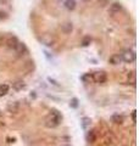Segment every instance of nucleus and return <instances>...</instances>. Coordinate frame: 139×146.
Masks as SVG:
<instances>
[{
	"label": "nucleus",
	"instance_id": "nucleus-1",
	"mask_svg": "<svg viewBox=\"0 0 139 146\" xmlns=\"http://www.w3.org/2000/svg\"><path fill=\"white\" fill-rule=\"evenodd\" d=\"M61 119H62V116L60 115V112L54 111V112L50 113L48 117H46L45 125L48 128H55V127H57L60 123H61Z\"/></svg>",
	"mask_w": 139,
	"mask_h": 146
},
{
	"label": "nucleus",
	"instance_id": "nucleus-2",
	"mask_svg": "<svg viewBox=\"0 0 139 146\" xmlns=\"http://www.w3.org/2000/svg\"><path fill=\"white\" fill-rule=\"evenodd\" d=\"M121 58H122V61H124L126 63H132L136 61V52H134L133 50H126V51L122 52Z\"/></svg>",
	"mask_w": 139,
	"mask_h": 146
},
{
	"label": "nucleus",
	"instance_id": "nucleus-3",
	"mask_svg": "<svg viewBox=\"0 0 139 146\" xmlns=\"http://www.w3.org/2000/svg\"><path fill=\"white\" fill-rule=\"evenodd\" d=\"M92 79L95 82V83L98 84H103L106 82V79H108V77H106V73L105 72H95L94 74L92 76Z\"/></svg>",
	"mask_w": 139,
	"mask_h": 146
},
{
	"label": "nucleus",
	"instance_id": "nucleus-4",
	"mask_svg": "<svg viewBox=\"0 0 139 146\" xmlns=\"http://www.w3.org/2000/svg\"><path fill=\"white\" fill-rule=\"evenodd\" d=\"M5 44H6V46H7V48L15 49V48H16V45L18 44V40H17L16 36H9V38L6 39Z\"/></svg>",
	"mask_w": 139,
	"mask_h": 146
},
{
	"label": "nucleus",
	"instance_id": "nucleus-5",
	"mask_svg": "<svg viewBox=\"0 0 139 146\" xmlns=\"http://www.w3.org/2000/svg\"><path fill=\"white\" fill-rule=\"evenodd\" d=\"M15 50H16V52L18 54V55H23V54H26L27 52V46L23 43H20L18 42V44L16 45V48H15Z\"/></svg>",
	"mask_w": 139,
	"mask_h": 146
},
{
	"label": "nucleus",
	"instance_id": "nucleus-6",
	"mask_svg": "<svg viewBox=\"0 0 139 146\" xmlns=\"http://www.w3.org/2000/svg\"><path fill=\"white\" fill-rule=\"evenodd\" d=\"M72 29H73V26H72V23H70V22H66V23H63L61 26V31L65 34H70L72 32Z\"/></svg>",
	"mask_w": 139,
	"mask_h": 146
},
{
	"label": "nucleus",
	"instance_id": "nucleus-7",
	"mask_svg": "<svg viewBox=\"0 0 139 146\" xmlns=\"http://www.w3.org/2000/svg\"><path fill=\"white\" fill-rule=\"evenodd\" d=\"M122 58L120 55H112V56H110L109 58V62L111 63V65H118V63H121Z\"/></svg>",
	"mask_w": 139,
	"mask_h": 146
},
{
	"label": "nucleus",
	"instance_id": "nucleus-8",
	"mask_svg": "<svg viewBox=\"0 0 139 146\" xmlns=\"http://www.w3.org/2000/svg\"><path fill=\"white\" fill-rule=\"evenodd\" d=\"M121 4L120 3H114L112 5H110V13H116V12H120L121 11Z\"/></svg>",
	"mask_w": 139,
	"mask_h": 146
},
{
	"label": "nucleus",
	"instance_id": "nucleus-9",
	"mask_svg": "<svg viewBox=\"0 0 139 146\" xmlns=\"http://www.w3.org/2000/svg\"><path fill=\"white\" fill-rule=\"evenodd\" d=\"M18 110H20V104H18V102H12V104H10L7 106V111L9 112L16 113V112H18Z\"/></svg>",
	"mask_w": 139,
	"mask_h": 146
},
{
	"label": "nucleus",
	"instance_id": "nucleus-10",
	"mask_svg": "<svg viewBox=\"0 0 139 146\" xmlns=\"http://www.w3.org/2000/svg\"><path fill=\"white\" fill-rule=\"evenodd\" d=\"M65 6H66V9L70 11L75 10L76 9V0H66V1H65Z\"/></svg>",
	"mask_w": 139,
	"mask_h": 146
},
{
	"label": "nucleus",
	"instance_id": "nucleus-11",
	"mask_svg": "<svg viewBox=\"0 0 139 146\" xmlns=\"http://www.w3.org/2000/svg\"><path fill=\"white\" fill-rule=\"evenodd\" d=\"M87 140H88V143H95V140H96V133H95V130L88 131Z\"/></svg>",
	"mask_w": 139,
	"mask_h": 146
},
{
	"label": "nucleus",
	"instance_id": "nucleus-12",
	"mask_svg": "<svg viewBox=\"0 0 139 146\" xmlns=\"http://www.w3.org/2000/svg\"><path fill=\"white\" fill-rule=\"evenodd\" d=\"M25 83L23 82H21V80H18V82H16V83H13V89L15 90H17V91H20V90H22L23 88H25Z\"/></svg>",
	"mask_w": 139,
	"mask_h": 146
},
{
	"label": "nucleus",
	"instance_id": "nucleus-13",
	"mask_svg": "<svg viewBox=\"0 0 139 146\" xmlns=\"http://www.w3.org/2000/svg\"><path fill=\"white\" fill-rule=\"evenodd\" d=\"M7 91H9V85L7 84H1V85H0V96L6 95Z\"/></svg>",
	"mask_w": 139,
	"mask_h": 146
},
{
	"label": "nucleus",
	"instance_id": "nucleus-14",
	"mask_svg": "<svg viewBox=\"0 0 139 146\" xmlns=\"http://www.w3.org/2000/svg\"><path fill=\"white\" fill-rule=\"evenodd\" d=\"M112 121H114L115 123H122V122H123V117L120 116V115H114V116H112Z\"/></svg>",
	"mask_w": 139,
	"mask_h": 146
},
{
	"label": "nucleus",
	"instance_id": "nucleus-15",
	"mask_svg": "<svg viewBox=\"0 0 139 146\" xmlns=\"http://www.w3.org/2000/svg\"><path fill=\"white\" fill-rule=\"evenodd\" d=\"M89 124H90V118H88V117L83 118V119H82V127L83 128H87Z\"/></svg>",
	"mask_w": 139,
	"mask_h": 146
},
{
	"label": "nucleus",
	"instance_id": "nucleus-16",
	"mask_svg": "<svg viewBox=\"0 0 139 146\" xmlns=\"http://www.w3.org/2000/svg\"><path fill=\"white\" fill-rule=\"evenodd\" d=\"M90 42H92L90 36H86V38L82 40V45H83V46H88V45L90 44Z\"/></svg>",
	"mask_w": 139,
	"mask_h": 146
},
{
	"label": "nucleus",
	"instance_id": "nucleus-17",
	"mask_svg": "<svg viewBox=\"0 0 139 146\" xmlns=\"http://www.w3.org/2000/svg\"><path fill=\"white\" fill-rule=\"evenodd\" d=\"M70 106L73 107V108L78 107V100H77L76 98H75V99H72V100H71V102H70Z\"/></svg>",
	"mask_w": 139,
	"mask_h": 146
},
{
	"label": "nucleus",
	"instance_id": "nucleus-18",
	"mask_svg": "<svg viewBox=\"0 0 139 146\" xmlns=\"http://www.w3.org/2000/svg\"><path fill=\"white\" fill-rule=\"evenodd\" d=\"M109 3H110V0H99V4L101 6H106V5H109Z\"/></svg>",
	"mask_w": 139,
	"mask_h": 146
},
{
	"label": "nucleus",
	"instance_id": "nucleus-19",
	"mask_svg": "<svg viewBox=\"0 0 139 146\" xmlns=\"http://www.w3.org/2000/svg\"><path fill=\"white\" fill-rule=\"evenodd\" d=\"M3 18H6V12L0 11V20H3Z\"/></svg>",
	"mask_w": 139,
	"mask_h": 146
},
{
	"label": "nucleus",
	"instance_id": "nucleus-20",
	"mask_svg": "<svg viewBox=\"0 0 139 146\" xmlns=\"http://www.w3.org/2000/svg\"><path fill=\"white\" fill-rule=\"evenodd\" d=\"M136 112H137V111H133V113H132V121H133V122H136V115H137Z\"/></svg>",
	"mask_w": 139,
	"mask_h": 146
},
{
	"label": "nucleus",
	"instance_id": "nucleus-21",
	"mask_svg": "<svg viewBox=\"0 0 139 146\" xmlns=\"http://www.w3.org/2000/svg\"><path fill=\"white\" fill-rule=\"evenodd\" d=\"M49 82H51V83H53L54 85H57V83H56V82H55L54 79H51V78H49Z\"/></svg>",
	"mask_w": 139,
	"mask_h": 146
},
{
	"label": "nucleus",
	"instance_id": "nucleus-22",
	"mask_svg": "<svg viewBox=\"0 0 139 146\" xmlns=\"http://www.w3.org/2000/svg\"><path fill=\"white\" fill-rule=\"evenodd\" d=\"M83 1H90V0H83Z\"/></svg>",
	"mask_w": 139,
	"mask_h": 146
},
{
	"label": "nucleus",
	"instance_id": "nucleus-23",
	"mask_svg": "<svg viewBox=\"0 0 139 146\" xmlns=\"http://www.w3.org/2000/svg\"><path fill=\"white\" fill-rule=\"evenodd\" d=\"M62 146H70V145H62Z\"/></svg>",
	"mask_w": 139,
	"mask_h": 146
}]
</instances>
